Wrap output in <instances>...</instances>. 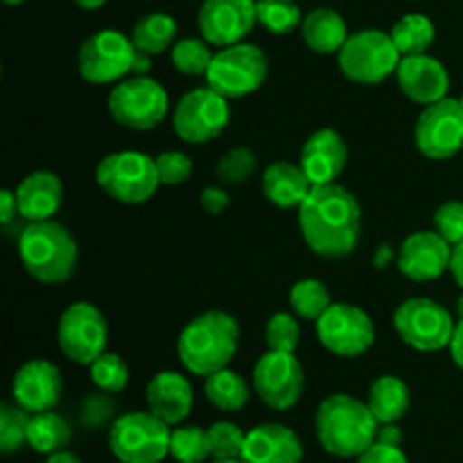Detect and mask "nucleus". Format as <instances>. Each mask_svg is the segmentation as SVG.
I'll return each instance as SVG.
<instances>
[{"instance_id": "2", "label": "nucleus", "mask_w": 463, "mask_h": 463, "mask_svg": "<svg viewBox=\"0 0 463 463\" xmlns=\"http://www.w3.org/2000/svg\"><path fill=\"white\" fill-rule=\"evenodd\" d=\"M380 423L369 405L348 393H333L317 407L315 430L319 446L339 459H357L378 437Z\"/></svg>"}, {"instance_id": "10", "label": "nucleus", "mask_w": 463, "mask_h": 463, "mask_svg": "<svg viewBox=\"0 0 463 463\" xmlns=\"http://www.w3.org/2000/svg\"><path fill=\"white\" fill-rule=\"evenodd\" d=\"M455 326L457 321H452L450 310L434 298H407L393 312V328L398 337L420 353H434L450 346Z\"/></svg>"}, {"instance_id": "28", "label": "nucleus", "mask_w": 463, "mask_h": 463, "mask_svg": "<svg viewBox=\"0 0 463 463\" xmlns=\"http://www.w3.org/2000/svg\"><path fill=\"white\" fill-rule=\"evenodd\" d=\"M176 32H179V25L170 14L154 12L136 21L134 30H131V41H134L136 50L154 57V54L172 50V45L176 43Z\"/></svg>"}, {"instance_id": "32", "label": "nucleus", "mask_w": 463, "mask_h": 463, "mask_svg": "<svg viewBox=\"0 0 463 463\" xmlns=\"http://www.w3.org/2000/svg\"><path fill=\"white\" fill-rule=\"evenodd\" d=\"M289 306L301 319L317 321L333 306V297H330L328 288L321 280L303 279L289 289Z\"/></svg>"}, {"instance_id": "8", "label": "nucleus", "mask_w": 463, "mask_h": 463, "mask_svg": "<svg viewBox=\"0 0 463 463\" xmlns=\"http://www.w3.org/2000/svg\"><path fill=\"white\" fill-rule=\"evenodd\" d=\"M170 425L152 411H129L111 425L109 448L118 461L161 463L170 455Z\"/></svg>"}, {"instance_id": "46", "label": "nucleus", "mask_w": 463, "mask_h": 463, "mask_svg": "<svg viewBox=\"0 0 463 463\" xmlns=\"http://www.w3.org/2000/svg\"><path fill=\"white\" fill-rule=\"evenodd\" d=\"M14 217H18L16 193H12V190H3V193H0V224L7 229V226L14 222Z\"/></svg>"}, {"instance_id": "57", "label": "nucleus", "mask_w": 463, "mask_h": 463, "mask_svg": "<svg viewBox=\"0 0 463 463\" xmlns=\"http://www.w3.org/2000/svg\"><path fill=\"white\" fill-rule=\"evenodd\" d=\"M459 102H461V107H463V95H461V98H459Z\"/></svg>"}, {"instance_id": "51", "label": "nucleus", "mask_w": 463, "mask_h": 463, "mask_svg": "<svg viewBox=\"0 0 463 463\" xmlns=\"http://www.w3.org/2000/svg\"><path fill=\"white\" fill-rule=\"evenodd\" d=\"M149 68H152V54H145L138 50L134 61V75H147Z\"/></svg>"}, {"instance_id": "48", "label": "nucleus", "mask_w": 463, "mask_h": 463, "mask_svg": "<svg viewBox=\"0 0 463 463\" xmlns=\"http://www.w3.org/2000/svg\"><path fill=\"white\" fill-rule=\"evenodd\" d=\"M450 355L455 360V364L463 371V319L457 321L455 333H452V342H450Z\"/></svg>"}, {"instance_id": "13", "label": "nucleus", "mask_w": 463, "mask_h": 463, "mask_svg": "<svg viewBox=\"0 0 463 463\" xmlns=\"http://www.w3.org/2000/svg\"><path fill=\"white\" fill-rule=\"evenodd\" d=\"M136 45L120 30H99L81 43L77 66L90 84H113L134 72Z\"/></svg>"}, {"instance_id": "12", "label": "nucleus", "mask_w": 463, "mask_h": 463, "mask_svg": "<svg viewBox=\"0 0 463 463\" xmlns=\"http://www.w3.org/2000/svg\"><path fill=\"white\" fill-rule=\"evenodd\" d=\"M229 99L213 90L211 86L188 90L176 102L175 113H172L175 134L190 145H203L215 140L229 127Z\"/></svg>"}, {"instance_id": "47", "label": "nucleus", "mask_w": 463, "mask_h": 463, "mask_svg": "<svg viewBox=\"0 0 463 463\" xmlns=\"http://www.w3.org/2000/svg\"><path fill=\"white\" fill-rule=\"evenodd\" d=\"M375 441L387 443V446H401L402 432H401V428H398V423H383V425H380Z\"/></svg>"}, {"instance_id": "22", "label": "nucleus", "mask_w": 463, "mask_h": 463, "mask_svg": "<svg viewBox=\"0 0 463 463\" xmlns=\"http://www.w3.org/2000/svg\"><path fill=\"white\" fill-rule=\"evenodd\" d=\"M244 463H301L303 443L292 428L280 423H262L247 432Z\"/></svg>"}, {"instance_id": "24", "label": "nucleus", "mask_w": 463, "mask_h": 463, "mask_svg": "<svg viewBox=\"0 0 463 463\" xmlns=\"http://www.w3.org/2000/svg\"><path fill=\"white\" fill-rule=\"evenodd\" d=\"M14 193L18 199V215L27 222L52 220L63 202L61 179L48 170L27 175Z\"/></svg>"}, {"instance_id": "19", "label": "nucleus", "mask_w": 463, "mask_h": 463, "mask_svg": "<svg viewBox=\"0 0 463 463\" xmlns=\"http://www.w3.org/2000/svg\"><path fill=\"white\" fill-rule=\"evenodd\" d=\"M63 393V380L57 366L48 360H30L16 371L12 380V396L16 405L30 414L52 411Z\"/></svg>"}, {"instance_id": "52", "label": "nucleus", "mask_w": 463, "mask_h": 463, "mask_svg": "<svg viewBox=\"0 0 463 463\" xmlns=\"http://www.w3.org/2000/svg\"><path fill=\"white\" fill-rule=\"evenodd\" d=\"M45 463H81V461H80V457L72 455V452L59 450V452H52V455H48Z\"/></svg>"}, {"instance_id": "29", "label": "nucleus", "mask_w": 463, "mask_h": 463, "mask_svg": "<svg viewBox=\"0 0 463 463\" xmlns=\"http://www.w3.org/2000/svg\"><path fill=\"white\" fill-rule=\"evenodd\" d=\"M203 393H206L208 402L222 411H240L251 398V389L249 383L238 373L231 371L229 366L217 373L208 375L203 383Z\"/></svg>"}, {"instance_id": "43", "label": "nucleus", "mask_w": 463, "mask_h": 463, "mask_svg": "<svg viewBox=\"0 0 463 463\" xmlns=\"http://www.w3.org/2000/svg\"><path fill=\"white\" fill-rule=\"evenodd\" d=\"M355 463H407V457L401 446H387V443L375 441L357 457Z\"/></svg>"}, {"instance_id": "16", "label": "nucleus", "mask_w": 463, "mask_h": 463, "mask_svg": "<svg viewBox=\"0 0 463 463\" xmlns=\"http://www.w3.org/2000/svg\"><path fill=\"white\" fill-rule=\"evenodd\" d=\"M253 389L269 410H292L306 389V373L294 353L267 351L253 366Z\"/></svg>"}, {"instance_id": "20", "label": "nucleus", "mask_w": 463, "mask_h": 463, "mask_svg": "<svg viewBox=\"0 0 463 463\" xmlns=\"http://www.w3.org/2000/svg\"><path fill=\"white\" fill-rule=\"evenodd\" d=\"M398 86L402 93L416 104H434L448 98L450 89V75L439 59L430 54H411L402 57L398 63Z\"/></svg>"}, {"instance_id": "27", "label": "nucleus", "mask_w": 463, "mask_h": 463, "mask_svg": "<svg viewBox=\"0 0 463 463\" xmlns=\"http://www.w3.org/2000/svg\"><path fill=\"white\" fill-rule=\"evenodd\" d=\"M410 389L396 375H380L369 389V410L373 411L375 420L383 423H398L410 410Z\"/></svg>"}, {"instance_id": "11", "label": "nucleus", "mask_w": 463, "mask_h": 463, "mask_svg": "<svg viewBox=\"0 0 463 463\" xmlns=\"http://www.w3.org/2000/svg\"><path fill=\"white\" fill-rule=\"evenodd\" d=\"M57 342L63 355L81 366H90L107 353L109 324L102 310L89 301H77L63 310L57 326Z\"/></svg>"}, {"instance_id": "26", "label": "nucleus", "mask_w": 463, "mask_h": 463, "mask_svg": "<svg viewBox=\"0 0 463 463\" xmlns=\"http://www.w3.org/2000/svg\"><path fill=\"white\" fill-rule=\"evenodd\" d=\"M301 36L312 52L337 54L351 34L342 14L330 7H317L303 16Z\"/></svg>"}, {"instance_id": "56", "label": "nucleus", "mask_w": 463, "mask_h": 463, "mask_svg": "<svg viewBox=\"0 0 463 463\" xmlns=\"http://www.w3.org/2000/svg\"><path fill=\"white\" fill-rule=\"evenodd\" d=\"M5 5H9V7H14V5H21V3H25V0H3Z\"/></svg>"}, {"instance_id": "42", "label": "nucleus", "mask_w": 463, "mask_h": 463, "mask_svg": "<svg viewBox=\"0 0 463 463\" xmlns=\"http://www.w3.org/2000/svg\"><path fill=\"white\" fill-rule=\"evenodd\" d=\"M156 170L161 176L163 185H179L185 184L193 175V161L184 152H161L156 156Z\"/></svg>"}, {"instance_id": "36", "label": "nucleus", "mask_w": 463, "mask_h": 463, "mask_svg": "<svg viewBox=\"0 0 463 463\" xmlns=\"http://www.w3.org/2000/svg\"><path fill=\"white\" fill-rule=\"evenodd\" d=\"M32 414L16 402L0 405V450L3 455H14L27 443V428Z\"/></svg>"}, {"instance_id": "37", "label": "nucleus", "mask_w": 463, "mask_h": 463, "mask_svg": "<svg viewBox=\"0 0 463 463\" xmlns=\"http://www.w3.org/2000/svg\"><path fill=\"white\" fill-rule=\"evenodd\" d=\"M90 380L104 393H120L129 383V366L118 353H104L90 364Z\"/></svg>"}, {"instance_id": "54", "label": "nucleus", "mask_w": 463, "mask_h": 463, "mask_svg": "<svg viewBox=\"0 0 463 463\" xmlns=\"http://www.w3.org/2000/svg\"><path fill=\"white\" fill-rule=\"evenodd\" d=\"M457 312H459V319H463V294L459 297V301H457Z\"/></svg>"}, {"instance_id": "31", "label": "nucleus", "mask_w": 463, "mask_h": 463, "mask_svg": "<svg viewBox=\"0 0 463 463\" xmlns=\"http://www.w3.org/2000/svg\"><path fill=\"white\" fill-rule=\"evenodd\" d=\"M389 34H392L401 57H411V54H425L432 48L434 39H437V27H434L432 18H428L425 14H405L401 21L393 23Z\"/></svg>"}, {"instance_id": "44", "label": "nucleus", "mask_w": 463, "mask_h": 463, "mask_svg": "<svg viewBox=\"0 0 463 463\" xmlns=\"http://www.w3.org/2000/svg\"><path fill=\"white\" fill-rule=\"evenodd\" d=\"M199 203H202V208L208 213V215H222V213L229 208L231 197L226 190L217 188V185H211V188H203L202 197H199Z\"/></svg>"}, {"instance_id": "3", "label": "nucleus", "mask_w": 463, "mask_h": 463, "mask_svg": "<svg viewBox=\"0 0 463 463\" xmlns=\"http://www.w3.org/2000/svg\"><path fill=\"white\" fill-rule=\"evenodd\" d=\"M240 346V326L235 317L222 310H208L194 317L179 335L176 353L193 375H208L226 369Z\"/></svg>"}, {"instance_id": "21", "label": "nucleus", "mask_w": 463, "mask_h": 463, "mask_svg": "<svg viewBox=\"0 0 463 463\" xmlns=\"http://www.w3.org/2000/svg\"><path fill=\"white\" fill-rule=\"evenodd\" d=\"M348 163L346 140L335 129H319L303 143L298 165L312 185L335 184Z\"/></svg>"}, {"instance_id": "40", "label": "nucleus", "mask_w": 463, "mask_h": 463, "mask_svg": "<svg viewBox=\"0 0 463 463\" xmlns=\"http://www.w3.org/2000/svg\"><path fill=\"white\" fill-rule=\"evenodd\" d=\"M208 439H211V455L213 459H240L244 450V439L247 434L229 420H217L208 428Z\"/></svg>"}, {"instance_id": "35", "label": "nucleus", "mask_w": 463, "mask_h": 463, "mask_svg": "<svg viewBox=\"0 0 463 463\" xmlns=\"http://www.w3.org/2000/svg\"><path fill=\"white\" fill-rule=\"evenodd\" d=\"M170 457L179 463H203L211 455V439L208 430L185 425V428L172 430L170 437Z\"/></svg>"}, {"instance_id": "17", "label": "nucleus", "mask_w": 463, "mask_h": 463, "mask_svg": "<svg viewBox=\"0 0 463 463\" xmlns=\"http://www.w3.org/2000/svg\"><path fill=\"white\" fill-rule=\"evenodd\" d=\"M256 23V0H203L197 14L202 39L217 48L242 43Z\"/></svg>"}, {"instance_id": "7", "label": "nucleus", "mask_w": 463, "mask_h": 463, "mask_svg": "<svg viewBox=\"0 0 463 463\" xmlns=\"http://www.w3.org/2000/svg\"><path fill=\"white\" fill-rule=\"evenodd\" d=\"M267 72H269V59L258 45L235 43L215 52L203 77L206 86L224 95L226 99H238L256 93L265 84Z\"/></svg>"}, {"instance_id": "58", "label": "nucleus", "mask_w": 463, "mask_h": 463, "mask_svg": "<svg viewBox=\"0 0 463 463\" xmlns=\"http://www.w3.org/2000/svg\"><path fill=\"white\" fill-rule=\"evenodd\" d=\"M118 463H125V461H118Z\"/></svg>"}, {"instance_id": "18", "label": "nucleus", "mask_w": 463, "mask_h": 463, "mask_svg": "<svg viewBox=\"0 0 463 463\" xmlns=\"http://www.w3.org/2000/svg\"><path fill=\"white\" fill-rule=\"evenodd\" d=\"M452 244L437 231H419L405 238L398 251V269L414 283L441 279L450 271Z\"/></svg>"}, {"instance_id": "25", "label": "nucleus", "mask_w": 463, "mask_h": 463, "mask_svg": "<svg viewBox=\"0 0 463 463\" xmlns=\"http://www.w3.org/2000/svg\"><path fill=\"white\" fill-rule=\"evenodd\" d=\"M310 190V179L297 163L276 161L262 175V194L279 208H298Z\"/></svg>"}, {"instance_id": "50", "label": "nucleus", "mask_w": 463, "mask_h": 463, "mask_svg": "<svg viewBox=\"0 0 463 463\" xmlns=\"http://www.w3.org/2000/svg\"><path fill=\"white\" fill-rule=\"evenodd\" d=\"M393 258H396V253H393L392 244H383V247H378V251H375L373 265L378 267V269H387V267L392 265Z\"/></svg>"}, {"instance_id": "6", "label": "nucleus", "mask_w": 463, "mask_h": 463, "mask_svg": "<svg viewBox=\"0 0 463 463\" xmlns=\"http://www.w3.org/2000/svg\"><path fill=\"white\" fill-rule=\"evenodd\" d=\"M392 34L383 30H360L351 34L337 52L339 71L355 84L373 86L392 77L401 63Z\"/></svg>"}, {"instance_id": "38", "label": "nucleus", "mask_w": 463, "mask_h": 463, "mask_svg": "<svg viewBox=\"0 0 463 463\" xmlns=\"http://www.w3.org/2000/svg\"><path fill=\"white\" fill-rule=\"evenodd\" d=\"M258 167V156L253 149L249 147H233L215 165V175L222 184L226 185H240L244 181L251 179V175Z\"/></svg>"}, {"instance_id": "34", "label": "nucleus", "mask_w": 463, "mask_h": 463, "mask_svg": "<svg viewBox=\"0 0 463 463\" xmlns=\"http://www.w3.org/2000/svg\"><path fill=\"white\" fill-rule=\"evenodd\" d=\"M215 52L211 50V43L206 39H194V36H185V39L176 41L172 45V66L181 72V75L199 77L206 75L211 68Z\"/></svg>"}, {"instance_id": "23", "label": "nucleus", "mask_w": 463, "mask_h": 463, "mask_svg": "<svg viewBox=\"0 0 463 463\" xmlns=\"http://www.w3.org/2000/svg\"><path fill=\"white\" fill-rule=\"evenodd\" d=\"M147 407L170 428L184 423L193 411L194 393L188 378L176 371H161L147 384Z\"/></svg>"}, {"instance_id": "4", "label": "nucleus", "mask_w": 463, "mask_h": 463, "mask_svg": "<svg viewBox=\"0 0 463 463\" xmlns=\"http://www.w3.org/2000/svg\"><path fill=\"white\" fill-rule=\"evenodd\" d=\"M77 242L71 231L54 220L30 222L18 235V256L34 280L61 285L75 274Z\"/></svg>"}, {"instance_id": "39", "label": "nucleus", "mask_w": 463, "mask_h": 463, "mask_svg": "<svg viewBox=\"0 0 463 463\" xmlns=\"http://www.w3.org/2000/svg\"><path fill=\"white\" fill-rule=\"evenodd\" d=\"M301 342V326L297 317L289 312H276L269 317L265 326V344L267 351L294 353Z\"/></svg>"}, {"instance_id": "15", "label": "nucleus", "mask_w": 463, "mask_h": 463, "mask_svg": "<svg viewBox=\"0 0 463 463\" xmlns=\"http://www.w3.org/2000/svg\"><path fill=\"white\" fill-rule=\"evenodd\" d=\"M414 140L419 152L432 161H448L463 149V107L459 99L443 98L428 104L416 120Z\"/></svg>"}, {"instance_id": "41", "label": "nucleus", "mask_w": 463, "mask_h": 463, "mask_svg": "<svg viewBox=\"0 0 463 463\" xmlns=\"http://www.w3.org/2000/svg\"><path fill=\"white\" fill-rule=\"evenodd\" d=\"M434 231L455 247L463 242V202H446L434 213Z\"/></svg>"}, {"instance_id": "55", "label": "nucleus", "mask_w": 463, "mask_h": 463, "mask_svg": "<svg viewBox=\"0 0 463 463\" xmlns=\"http://www.w3.org/2000/svg\"><path fill=\"white\" fill-rule=\"evenodd\" d=\"M213 463H244L242 459H215Z\"/></svg>"}, {"instance_id": "33", "label": "nucleus", "mask_w": 463, "mask_h": 463, "mask_svg": "<svg viewBox=\"0 0 463 463\" xmlns=\"http://www.w3.org/2000/svg\"><path fill=\"white\" fill-rule=\"evenodd\" d=\"M258 23L271 34H289L301 27L303 14L297 0H256Z\"/></svg>"}, {"instance_id": "53", "label": "nucleus", "mask_w": 463, "mask_h": 463, "mask_svg": "<svg viewBox=\"0 0 463 463\" xmlns=\"http://www.w3.org/2000/svg\"><path fill=\"white\" fill-rule=\"evenodd\" d=\"M77 7L86 9V12H93V9H99L107 5V0H75Z\"/></svg>"}, {"instance_id": "1", "label": "nucleus", "mask_w": 463, "mask_h": 463, "mask_svg": "<svg viewBox=\"0 0 463 463\" xmlns=\"http://www.w3.org/2000/svg\"><path fill=\"white\" fill-rule=\"evenodd\" d=\"M298 229L317 256L333 260L351 256L362 233L360 202L344 185H312L298 206Z\"/></svg>"}, {"instance_id": "30", "label": "nucleus", "mask_w": 463, "mask_h": 463, "mask_svg": "<svg viewBox=\"0 0 463 463\" xmlns=\"http://www.w3.org/2000/svg\"><path fill=\"white\" fill-rule=\"evenodd\" d=\"M72 430L63 416L54 411H41L32 414L30 428H27V446L41 455H52L63 450L71 443Z\"/></svg>"}, {"instance_id": "9", "label": "nucleus", "mask_w": 463, "mask_h": 463, "mask_svg": "<svg viewBox=\"0 0 463 463\" xmlns=\"http://www.w3.org/2000/svg\"><path fill=\"white\" fill-rule=\"evenodd\" d=\"M107 109L120 127L134 131L154 129L170 109L167 90L147 75H136L118 81L107 99Z\"/></svg>"}, {"instance_id": "45", "label": "nucleus", "mask_w": 463, "mask_h": 463, "mask_svg": "<svg viewBox=\"0 0 463 463\" xmlns=\"http://www.w3.org/2000/svg\"><path fill=\"white\" fill-rule=\"evenodd\" d=\"M111 411L113 405H109L107 401H102V398H90V401H86L81 419H84V425H89V428H98V425H102L111 416Z\"/></svg>"}, {"instance_id": "14", "label": "nucleus", "mask_w": 463, "mask_h": 463, "mask_svg": "<svg viewBox=\"0 0 463 463\" xmlns=\"http://www.w3.org/2000/svg\"><path fill=\"white\" fill-rule=\"evenodd\" d=\"M317 339L337 357H360L373 346L375 326L362 307L353 303H333L317 319Z\"/></svg>"}, {"instance_id": "5", "label": "nucleus", "mask_w": 463, "mask_h": 463, "mask_svg": "<svg viewBox=\"0 0 463 463\" xmlns=\"http://www.w3.org/2000/svg\"><path fill=\"white\" fill-rule=\"evenodd\" d=\"M95 181L111 199L120 203H145L156 194L161 176L156 158L136 149L113 152L98 163Z\"/></svg>"}, {"instance_id": "49", "label": "nucleus", "mask_w": 463, "mask_h": 463, "mask_svg": "<svg viewBox=\"0 0 463 463\" xmlns=\"http://www.w3.org/2000/svg\"><path fill=\"white\" fill-rule=\"evenodd\" d=\"M450 274L457 280V285L463 289V242L452 247V258H450Z\"/></svg>"}]
</instances>
